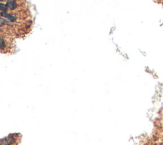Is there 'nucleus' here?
<instances>
[{
  "instance_id": "obj_5",
  "label": "nucleus",
  "mask_w": 163,
  "mask_h": 145,
  "mask_svg": "<svg viewBox=\"0 0 163 145\" xmlns=\"http://www.w3.org/2000/svg\"><path fill=\"white\" fill-rule=\"evenodd\" d=\"M7 10H8V8H7L6 5H5V4H3V3H0V11H7Z\"/></svg>"
},
{
  "instance_id": "obj_3",
  "label": "nucleus",
  "mask_w": 163,
  "mask_h": 145,
  "mask_svg": "<svg viewBox=\"0 0 163 145\" xmlns=\"http://www.w3.org/2000/svg\"><path fill=\"white\" fill-rule=\"evenodd\" d=\"M1 15L11 22H15L18 20V17L16 15L8 13L7 11H2L1 13Z\"/></svg>"
},
{
  "instance_id": "obj_7",
  "label": "nucleus",
  "mask_w": 163,
  "mask_h": 145,
  "mask_svg": "<svg viewBox=\"0 0 163 145\" xmlns=\"http://www.w3.org/2000/svg\"><path fill=\"white\" fill-rule=\"evenodd\" d=\"M8 1V0H0V1Z\"/></svg>"
},
{
  "instance_id": "obj_2",
  "label": "nucleus",
  "mask_w": 163,
  "mask_h": 145,
  "mask_svg": "<svg viewBox=\"0 0 163 145\" xmlns=\"http://www.w3.org/2000/svg\"><path fill=\"white\" fill-rule=\"evenodd\" d=\"M9 50V45L7 39L0 36V51L2 52H7Z\"/></svg>"
},
{
  "instance_id": "obj_1",
  "label": "nucleus",
  "mask_w": 163,
  "mask_h": 145,
  "mask_svg": "<svg viewBox=\"0 0 163 145\" xmlns=\"http://www.w3.org/2000/svg\"><path fill=\"white\" fill-rule=\"evenodd\" d=\"M18 134H10L0 139V145H15L19 141Z\"/></svg>"
},
{
  "instance_id": "obj_4",
  "label": "nucleus",
  "mask_w": 163,
  "mask_h": 145,
  "mask_svg": "<svg viewBox=\"0 0 163 145\" xmlns=\"http://www.w3.org/2000/svg\"><path fill=\"white\" fill-rule=\"evenodd\" d=\"M6 6L9 10H14L18 8V3L16 0H8L6 3Z\"/></svg>"
},
{
  "instance_id": "obj_6",
  "label": "nucleus",
  "mask_w": 163,
  "mask_h": 145,
  "mask_svg": "<svg viewBox=\"0 0 163 145\" xmlns=\"http://www.w3.org/2000/svg\"><path fill=\"white\" fill-rule=\"evenodd\" d=\"M5 25H6V20L4 19L0 18V28H3Z\"/></svg>"
}]
</instances>
